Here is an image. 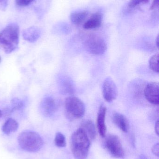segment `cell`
I'll return each instance as SVG.
<instances>
[{
    "label": "cell",
    "mask_w": 159,
    "mask_h": 159,
    "mask_svg": "<svg viewBox=\"0 0 159 159\" xmlns=\"http://www.w3.org/2000/svg\"><path fill=\"white\" fill-rule=\"evenodd\" d=\"M34 0H16V3L19 6L24 7L30 4Z\"/></svg>",
    "instance_id": "21"
},
{
    "label": "cell",
    "mask_w": 159,
    "mask_h": 159,
    "mask_svg": "<svg viewBox=\"0 0 159 159\" xmlns=\"http://www.w3.org/2000/svg\"><path fill=\"white\" fill-rule=\"evenodd\" d=\"M113 120L115 124L123 132H128L129 125L125 116L120 113L115 112L113 114Z\"/></svg>",
    "instance_id": "12"
},
{
    "label": "cell",
    "mask_w": 159,
    "mask_h": 159,
    "mask_svg": "<svg viewBox=\"0 0 159 159\" xmlns=\"http://www.w3.org/2000/svg\"><path fill=\"white\" fill-rule=\"evenodd\" d=\"M87 16L88 12L87 11H76L71 14L70 20L74 25H80L85 21Z\"/></svg>",
    "instance_id": "16"
},
{
    "label": "cell",
    "mask_w": 159,
    "mask_h": 159,
    "mask_svg": "<svg viewBox=\"0 0 159 159\" xmlns=\"http://www.w3.org/2000/svg\"><path fill=\"white\" fill-rule=\"evenodd\" d=\"M2 110L0 109V119L2 118Z\"/></svg>",
    "instance_id": "27"
},
{
    "label": "cell",
    "mask_w": 159,
    "mask_h": 159,
    "mask_svg": "<svg viewBox=\"0 0 159 159\" xmlns=\"http://www.w3.org/2000/svg\"><path fill=\"white\" fill-rule=\"evenodd\" d=\"M156 44H157V47L159 48V35H158L157 37V40H156Z\"/></svg>",
    "instance_id": "25"
},
{
    "label": "cell",
    "mask_w": 159,
    "mask_h": 159,
    "mask_svg": "<svg viewBox=\"0 0 159 159\" xmlns=\"http://www.w3.org/2000/svg\"><path fill=\"white\" fill-rule=\"evenodd\" d=\"M18 142L21 149L32 153L39 151L44 145L41 136L37 133L31 131L21 133L18 137Z\"/></svg>",
    "instance_id": "3"
},
{
    "label": "cell",
    "mask_w": 159,
    "mask_h": 159,
    "mask_svg": "<svg viewBox=\"0 0 159 159\" xmlns=\"http://www.w3.org/2000/svg\"><path fill=\"white\" fill-rule=\"evenodd\" d=\"M19 124L15 120L12 118H9L5 121L2 127V131L5 134L7 135L15 132L18 129Z\"/></svg>",
    "instance_id": "15"
},
{
    "label": "cell",
    "mask_w": 159,
    "mask_h": 159,
    "mask_svg": "<svg viewBox=\"0 0 159 159\" xmlns=\"http://www.w3.org/2000/svg\"><path fill=\"white\" fill-rule=\"evenodd\" d=\"M54 142H55V145L58 148H64L66 146L65 136L60 132H58L56 133Z\"/></svg>",
    "instance_id": "18"
},
{
    "label": "cell",
    "mask_w": 159,
    "mask_h": 159,
    "mask_svg": "<svg viewBox=\"0 0 159 159\" xmlns=\"http://www.w3.org/2000/svg\"><path fill=\"white\" fill-rule=\"evenodd\" d=\"M90 145L89 138L82 128L77 130L72 134L71 139V150L75 159L87 158Z\"/></svg>",
    "instance_id": "1"
},
{
    "label": "cell",
    "mask_w": 159,
    "mask_h": 159,
    "mask_svg": "<svg viewBox=\"0 0 159 159\" xmlns=\"http://www.w3.org/2000/svg\"><path fill=\"white\" fill-rule=\"evenodd\" d=\"M155 132L157 134V135L158 136L159 134V120L156 122L155 127Z\"/></svg>",
    "instance_id": "24"
},
{
    "label": "cell",
    "mask_w": 159,
    "mask_h": 159,
    "mask_svg": "<svg viewBox=\"0 0 159 159\" xmlns=\"http://www.w3.org/2000/svg\"><path fill=\"white\" fill-rule=\"evenodd\" d=\"M140 159H147V158L145 155H141L140 156Z\"/></svg>",
    "instance_id": "26"
},
{
    "label": "cell",
    "mask_w": 159,
    "mask_h": 159,
    "mask_svg": "<svg viewBox=\"0 0 159 159\" xmlns=\"http://www.w3.org/2000/svg\"><path fill=\"white\" fill-rule=\"evenodd\" d=\"M105 147L109 154L116 158H121L125 153L123 147L118 136L109 134L105 138Z\"/></svg>",
    "instance_id": "6"
},
{
    "label": "cell",
    "mask_w": 159,
    "mask_h": 159,
    "mask_svg": "<svg viewBox=\"0 0 159 159\" xmlns=\"http://www.w3.org/2000/svg\"><path fill=\"white\" fill-rule=\"evenodd\" d=\"M102 21V15L99 12H96L91 15L89 19L83 24V28L85 30H92L99 28L101 25Z\"/></svg>",
    "instance_id": "11"
},
{
    "label": "cell",
    "mask_w": 159,
    "mask_h": 159,
    "mask_svg": "<svg viewBox=\"0 0 159 159\" xmlns=\"http://www.w3.org/2000/svg\"><path fill=\"white\" fill-rule=\"evenodd\" d=\"M19 42V28L17 24H9L0 32V48L7 54L16 50Z\"/></svg>",
    "instance_id": "2"
},
{
    "label": "cell",
    "mask_w": 159,
    "mask_h": 159,
    "mask_svg": "<svg viewBox=\"0 0 159 159\" xmlns=\"http://www.w3.org/2000/svg\"><path fill=\"white\" fill-rule=\"evenodd\" d=\"M58 108L56 101L50 96H47L43 99L40 104V109L44 116H51L57 111Z\"/></svg>",
    "instance_id": "9"
},
{
    "label": "cell",
    "mask_w": 159,
    "mask_h": 159,
    "mask_svg": "<svg viewBox=\"0 0 159 159\" xmlns=\"http://www.w3.org/2000/svg\"><path fill=\"white\" fill-rule=\"evenodd\" d=\"M22 35L24 40L30 43H34L40 37L41 30L37 27H30L24 30Z\"/></svg>",
    "instance_id": "13"
},
{
    "label": "cell",
    "mask_w": 159,
    "mask_h": 159,
    "mask_svg": "<svg viewBox=\"0 0 159 159\" xmlns=\"http://www.w3.org/2000/svg\"><path fill=\"white\" fill-rule=\"evenodd\" d=\"M102 93L105 100L108 102H113L117 97V88L115 81L111 77H107L104 81Z\"/></svg>",
    "instance_id": "7"
},
{
    "label": "cell",
    "mask_w": 159,
    "mask_h": 159,
    "mask_svg": "<svg viewBox=\"0 0 159 159\" xmlns=\"http://www.w3.org/2000/svg\"><path fill=\"white\" fill-rule=\"evenodd\" d=\"M4 1V0H0V2H3V1Z\"/></svg>",
    "instance_id": "29"
},
{
    "label": "cell",
    "mask_w": 159,
    "mask_h": 159,
    "mask_svg": "<svg viewBox=\"0 0 159 159\" xmlns=\"http://www.w3.org/2000/svg\"><path fill=\"white\" fill-rule=\"evenodd\" d=\"M1 60H2V59H1V56H0V62H1Z\"/></svg>",
    "instance_id": "28"
},
{
    "label": "cell",
    "mask_w": 159,
    "mask_h": 159,
    "mask_svg": "<svg viewBox=\"0 0 159 159\" xmlns=\"http://www.w3.org/2000/svg\"><path fill=\"white\" fill-rule=\"evenodd\" d=\"M159 2V0H154L153 3H152L151 7H150V9H151V10H153V9L158 7Z\"/></svg>",
    "instance_id": "23"
},
{
    "label": "cell",
    "mask_w": 159,
    "mask_h": 159,
    "mask_svg": "<svg viewBox=\"0 0 159 159\" xmlns=\"http://www.w3.org/2000/svg\"><path fill=\"white\" fill-rule=\"evenodd\" d=\"M146 100L152 104L158 105L159 104V84L158 82L148 83L144 90Z\"/></svg>",
    "instance_id": "8"
},
{
    "label": "cell",
    "mask_w": 159,
    "mask_h": 159,
    "mask_svg": "<svg viewBox=\"0 0 159 159\" xmlns=\"http://www.w3.org/2000/svg\"><path fill=\"white\" fill-rule=\"evenodd\" d=\"M64 107L66 116L70 120L80 118L85 115V104L75 96H69L66 98L64 102Z\"/></svg>",
    "instance_id": "4"
},
{
    "label": "cell",
    "mask_w": 159,
    "mask_h": 159,
    "mask_svg": "<svg viewBox=\"0 0 159 159\" xmlns=\"http://www.w3.org/2000/svg\"><path fill=\"white\" fill-rule=\"evenodd\" d=\"M85 46L89 53L98 56L104 54L107 49L105 41L96 35H90L87 37L85 41Z\"/></svg>",
    "instance_id": "5"
},
{
    "label": "cell",
    "mask_w": 159,
    "mask_h": 159,
    "mask_svg": "<svg viewBox=\"0 0 159 159\" xmlns=\"http://www.w3.org/2000/svg\"><path fill=\"white\" fill-rule=\"evenodd\" d=\"M106 108L102 105L99 108L97 116V129L100 135L105 137L106 135V127L105 125V116Z\"/></svg>",
    "instance_id": "10"
},
{
    "label": "cell",
    "mask_w": 159,
    "mask_h": 159,
    "mask_svg": "<svg viewBox=\"0 0 159 159\" xmlns=\"http://www.w3.org/2000/svg\"><path fill=\"white\" fill-rule=\"evenodd\" d=\"M24 106L23 102L18 98H15L11 100V109L12 111L20 110Z\"/></svg>",
    "instance_id": "19"
},
{
    "label": "cell",
    "mask_w": 159,
    "mask_h": 159,
    "mask_svg": "<svg viewBox=\"0 0 159 159\" xmlns=\"http://www.w3.org/2000/svg\"><path fill=\"white\" fill-rule=\"evenodd\" d=\"M159 57L158 54H155L150 58L149 61L150 70L157 73L159 72Z\"/></svg>",
    "instance_id": "17"
},
{
    "label": "cell",
    "mask_w": 159,
    "mask_h": 159,
    "mask_svg": "<svg viewBox=\"0 0 159 159\" xmlns=\"http://www.w3.org/2000/svg\"><path fill=\"white\" fill-rule=\"evenodd\" d=\"M149 2V0H131L129 3V7L134 8L140 5L145 4Z\"/></svg>",
    "instance_id": "20"
},
{
    "label": "cell",
    "mask_w": 159,
    "mask_h": 159,
    "mask_svg": "<svg viewBox=\"0 0 159 159\" xmlns=\"http://www.w3.org/2000/svg\"><path fill=\"white\" fill-rule=\"evenodd\" d=\"M91 140H94L96 137V130L95 125L91 120H86L81 123V127Z\"/></svg>",
    "instance_id": "14"
},
{
    "label": "cell",
    "mask_w": 159,
    "mask_h": 159,
    "mask_svg": "<svg viewBox=\"0 0 159 159\" xmlns=\"http://www.w3.org/2000/svg\"><path fill=\"white\" fill-rule=\"evenodd\" d=\"M152 153L155 156L158 157L159 155V144L158 143L153 146L152 148Z\"/></svg>",
    "instance_id": "22"
}]
</instances>
